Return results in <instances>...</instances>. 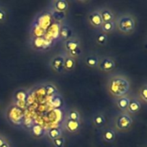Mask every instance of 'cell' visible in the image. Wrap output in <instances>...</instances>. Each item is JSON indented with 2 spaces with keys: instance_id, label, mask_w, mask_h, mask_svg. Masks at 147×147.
<instances>
[{
  "instance_id": "17",
  "label": "cell",
  "mask_w": 147,
  "mask_h": 147,
  "mask_svg": "<svg viewBox=\"0 0 147 147\" xmlns=\"http://www.w3.org/2000/svg\"><path fill=\"white\" fill-rule=\"evenodd\" d=\"M99 61H100V59L96 55H94V54L88 55L85 58V63H86V65L88 66L91 67V68H96V67H98Z\"/></svg>"
},
{
  "instance_id": "29",
  "label": "cell",
  "mask_w": 147,
  "mask_h": 147,
  "mask_svg": "<svg viewBox=\"0 0 147 147\" xmlns=\"http://www.w3.org/2000/svg\"><path fill=\"white\" fill-rule=\"evenodd\" d=\"M1 147H10V145L8 143V141H6V142H4V144Z\"/></svg>"
},
{
  "instance_id": "25",
  "label": "cell",
  "mask_w": 147,
  "mask_h": 147,
  "mask_svg": "<svg viewBox=\"0 0 147 147\" xmlns=\"http://www.w3.org/2000/svg\"><path fill=\"white\" fill-rule=\"evenodd\" d=\"M45 90H46V91H47V93H48L49 95H52V94H54V93L56 91V89H55L53 85H51V84L47 85V86L45 87Z\"/></svg>"
},
{
  "instance_id": "12",
  "label": "cell",
  "mask_w": 147,
  "mask_h": 147,
  "mask_svg": "<svg viewBox=\"0 0 147 147\" xmlns=\"http://www.w3.org/2000/svg\"><path fill=\"white\" fill-rule=\"evenodd\" d=\"M72 34H73V30L69 25L64 23L61 26V28L59 30V34H60V37L63 40H67L72 38L73 37Z\"/></svg>"
},
{
  "instance_id": "19",
  "label": "cell",
  "mask_w": 147,
  "mask_h": 147,
  "mask_svg": "<svg viewBox=\"0 0 147 147\" xmlns=\"http://www.w3.org/2000/svg\"><path fill=\"white\" fill-rule=\"evenodd\" d=\"M67 119L70 120V121H81V114L77 109H72L68 111V115H67Z\"/></svg>"
},
{
  "instance_id": "15",
  "label": "cell",
  "mask_w": 147,
  "mask_h": 147,
  "mask_svg": "<svg viewBox=\"0 0 147 147\" xmlns=\"http://www.w3.org/2000/svg\"><path fill=\"white\" fill-rule=\"evenodd\" d=\"M93 123L94 125L98 127V128H101L103 127L106 126L107 124V119L105 117V115L101 113L96 114L94 117H93Z\"/></svg>"
},
{
  "instance_id": "5",
  "label": "cell",
  "mask_w": 147,
  "mask_h": 147,
  "mask_svg": "<svg viewBox=\"0 0 147 147\" xmlns=\"http://www.w3.org/2000/svg\"><path fill=\"white\" fill-rule=\"evenodd\" d=\"M88 22L94 28H96V29L101 28V27L103 23V21H102V18H101V16L99 9L94 10L89 14Z\"/></svg>"
},
{
  "instance_id": "7",
  "label": "cell",
  "mask_w": 147,
  "mask_h": 147,
  "mask_svg": "<svg viewBox=\"0 0 147 147\" xmlns=\"http://www.w3.org/2000/svg\"><path fill=\"white\" fill-rule=\"evenodd\" d=\"M64 47L68 53L72 52L75 49L81 48V40L77 38H70L64 41Z\"/></svg>"
},
{
  "instance_id": "2",
  "label": "cell",
  "mask_w": 147,
  "mask_h": 147,
  "mask_svg": "<svg viewBox=\"0 0 147 147\" xmlns=\"http://www.w3.org/2000/svg\"><path fill=\"white\" fill-rule=\"evenodd\" d=\"M116 28L123 34L133 33L136 29L137 22L133 16L130 14H123L114 20Z\"/></svg>"
},
{
  "instance_id": "9",
  "label": "cell",
  "mask_w": 147,
  "mask_h": 147,
  "mask_svg": "<svg viewBox=\"0 0 147 147\" xmlns=\"http://www.w3.org/2000/svg\"><path fill=\"white\" fill-rule=\"evenodd\" d=\"M64 126H65V129L68 132H69L71 134H75L80 131V129L81 127V121H74L66 119Z\"/></svg>"
},
{
  "instance_id": "3",
  "label": "cell",
  "mask_w": 147,
  "mask_h": 147,
  "mask_svg": "<svg viewBox=\"0 0 147 147\" xmlns=\"http://www.w3.org/2000/svg\"><path fill=\"white\" fill-rule=\"evenodd\" d=\"M133 123V120L130 114L122 112L118 115L115 121V127L120 132H126L130 129Z\"/></svg>"
},
{
  "instance_id": "14",
  "label": "cell",
  "mask_w": 147,
  "mask_h": 147,
  "mask_svg": "<svg viewBox=\"0 0 147 147\" xmlns=\"http://www.w3.org/2000/svg\"><path fill=\"white\" fill-rule=\"evenodd\" d=\"M68 9V3L67 0H56L53 3V9L59 12H66Z\"/></svg>"
},
{
  "instance_id": "1",
  "label": "cell",
  "mask_w": 147,
  "mask_h": 147,
  "mask_svg": "<svg viewBox=\"0 0 147 147\" xmlns=\"http://www.w3.org/2000/svg\"><path fill=\"white\" fill-rule=\"evenodd\" d=\"M131 90L130 80L120 74L113 76L107 83L108 92L116 98L127 96Z\"/></svg>"
},
{
  "instance_id": "28",
  "label": "cell",
  "mask_w": 147,
  "mask_h": 147,
  "mask_svg": "<svg viewBox=\"0 0 147 147\" xmlns=\"http://www.w3.org/2000/svg\"><path fill=\"white\" fill-rule=\"evenodd\" d=\"M7 140H6V139L3 137V136H2V135H0V147L2 146L3 144H4V142H6Z\"/></svg>"
},
{
  "instance_id": "21",
  "label": "cell",
  "mask_w": 147,
  "mask_h": 147,
  "mask_svg": "<svg viewBox=\"0 0 147 147\" xmlns=\"http://www.w3.org/2000/svg\"><path fill=\"white\" fill-rule=\"evenodd\" d=\"M107 40H108V36L106 34L100 33L96 36V42H97V44H99L101 46H105L107 43Z\"/></svg>"
},
{
  "instance_id": "26",
  "label": "cell",
  "mask_w": 147,
  "mask_h": 147,
  "mask_svg": "<svg viewBox=\"0 0 147 147\" xmlns=\"http://www.w3.org/2000/svg\"><path fill=\"white\" fill-rule=\"evenodd\" d=\"M81 53V48H78V49H75L72 52H69L68 53V56L72 57V58H75L78 55H80Z\"/></svg>"
},
{
  "instance_id": "16",
  "label": "cell",
  "mask_w": 147,
  "mask_h": 147,
  "mask_svg": "<svg viewBox=\"0 0 147 147\" xmlns=\"http://www.w3.org/2000/svg\"><path fill=\"white\" fill-rule=\"evenodd\" d=\"M100 29H101V33L106 34H109V33H112V32H113V31L116 29L115 22L113 21V22H103Z\"/></svg>"
},
{
  "instance_id": "10",
  "label": "cell",
  "mask_w": 147,
  "mask_h": 147,
  "mask_svg": "<svg viewBox=\"0 0 147 147\" xmlns=\"http://www.w3.org/2000/svg\"><path fill=\"white\" fill-rule=\"evenodd\" d=\"M102 139L105 142L113 143L116 140V132L113 127H107L102 133Z\"/></svg>"
},
{
  "instance_id": "20",
  "label": "cell",
  "mask_w": 147,
  "mask_h": 147,
  "mask_svg": "<svg viewBox=\"0 0 147 147\" xmlns=\"http://www.w3.org/2000/svg\"><path fill=\"white\" fill-rule=\"evenodd\" d=\"M50 13H51V16H52V17L55 20V21H63L65 18H66V14H65V12H59V11H56V10H55V9H51V11H50Z\"/></svg>"
},
{
  "instance_id": "13",
  "label": "cell",
  "mask_w": 147,
  "mask_h": 147,
  "mask_svg": "<svg viewBox=\"0 0 147 147\" xmlns=\"http://www.w3.org/2000/svg\"><path fill=\"white\" fill-rule=\"evenodd\" d=\"M102 21L103 22H113L115 20V15L113 14V12L108 9V8H101V9H99Z\"/></svg>"
},
{
  "instance_id": "18",
  "label": "cell",
  "mask_w": 147,
  "mask_h": 147,
  "mask_svg": "<svg viewBox=\"0 0 147 147\" xmlns=\"http://www.w3.org/2000/svg\"><path fill=\"white\" fill-rule=\"evenodd\" d=\"M75 67V59L68 55L64 57V71H71Z\"/></svg>"
},
{
  "instance_id": "27",
  "label": "cell",
  "mask_w": 147,
  "mask_h": 147,
  "mask_svg": "<svg viewBox=\"0 0 147 147\" xmlns=\"http://www.w3.org/2000/svg\"><path fill=\"white\" fill-rule=\"evenodd\" d=\"M6 11L3 9L0 8V22H3L6 20Z\"/></svg>"
},
{
  "instance_id": "6",
  "label": "cell",
  "mask_w": 147,
  "mask_h": 147,
  "mask_svg": "<svg viewBox=\"0 0 147 147\" xmlns=\"http://www.w3.org/2000/svg\"><path fill=\"white\" fill-rule=\"evenodd\" d=\"M64 55L58 54L55 56L51 60V67L54 71L61 73L64 71Z\"/></svg>"
},
{
  "instance_id": "8",
  "label": "cell",
  "mask_w": 147,
  "mask_h": 147,
  "mask_svg": "<svg viewBox=\"0 0 147 147\" xmlns=\"http://www.w3.org/2000/svg\"><path fill=\"white\" fill-rule=\"evenodd\" d=\"M141 107H142L141 102L138 98H136V97L131 98L126 112L128 114H137L140 111Z\"/></svg>"
},
{
  "instance_id": "4",
  "label": "cell",
  "mask_w": 147,
  "mask_h": 147,
  "mask_svg": "<svg viewBox=\"0 0 147 147\" xmlns=\"http://www.w3.org/2000/svg\"><path fill=\"white\" fill-rule=\"evenodd\" d=\"M116 66V62L113 59L110 57H104L100 59L98 68L105 72H108L113 71Z\"/></svg>"
},
{
  "instance_id": "22",
  "label": "cell",
  "mask_w": 147,
  "mask_h": 147,
  "mask_svg": "<svg viewBox=\"0 0 147 147\" xmlns=\"http://www.w3.org/2000/svg\"><path fill=\"white\" fill-rule=\"evenodd\" d=\"M48 136L50 140H55L58 137H61L62 136V132L60 129L58 128H52L50 129L49 132H48Z\"/></svg>"
},
{
  "instance_id": "23",
  "label": "cell",
  "mask_w": 147,
  "mask_h": 147,
  "mask_svg": "<svg viewBox=\"0 0 147 147\" xmlns=\"http://www.w3.org/2000/svg\"><path fill=\"white\" fill-rule=\"evenodd\" d=\"M52 144L55 147H64L66 144V140L64 137L61 136L52 140Z\"/></svg>"
},
{
  "instance_id": "11",
  "label": "cell",
  "mask_w": 147,
  "mask_h": 147,
  "mask_svg": "<svg viewBox=\"0 0 147 147\" xmlns=\"http://www.w3.org/2000/svg\"><path fill=\"white\" fill-rule=\"evenodd\" d=\"M130 99H131V97L128 95L116 98V106H117V108L121 112H126L129 102H130Z\"/></svg>"
},
{
  "instance_id": "24",
  "label": "cell",
  "mask_w": 147,
  "mask_h": 147,
  "mask_svg": "<svg viewBox=\"0 0 147 147\" xmlns=\"http://www.w3.org/2000/svg\"><path fill=\"white\" fill-rule=\"evenodd\" d=\"M139 96H140V98L143 100V102L145 103L147 102V85L146 84H145L143 85V87L140 88V90H139Z\"/></svg>"
}]
</instances>
